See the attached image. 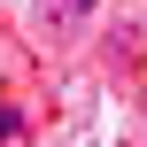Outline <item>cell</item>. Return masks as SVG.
<instances>
[{
	"mask_svg": "<svg viewBox=\"0 0 147 147\" xmlns=\"http://www.w3.org/2000/svg\"><path fill=\"white\" fill-rule=\"evenodd\" d=\"M93 23V0H54V31H85Z\"/></svg>",
	"mask_w": 147,
	"mask_h": 147,
	"instance_id": "6da1fadb",
	"label": "cell"
}]
</instances>
